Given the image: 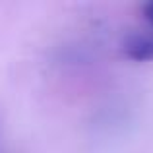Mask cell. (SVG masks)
Instances as JSON below:
<instances>
[{
    "mask_svg": "<svg viewBox=\"0 0 153 153\" xmlns=\"http://www.w3.org/2000/svg\"><path fill=\"white\" fill-rule=\"evenodd\" d=\"M124 54L130 60H153V35H136L124 43Z\"/></svg>",
    "mask_w": 153,
    "mask_h": 153,
    "instance_id": "cell-1",
    "label": "cell"
},
{
    "mask_svg": "<svg viewBox=\"0 0 153 153\" xmlns=\"http://www.w3.org/2000/svg\"><path fill=\"white\" fill-rule=\"evenodd\" d=\"M142 14H143V18H146V22L149 23V25H153V2H147L146 6L142 8Z\"/></svg>",
    "mask_w": 153,
    "mask_h": 153,
    "instance_id": "cell-2",
    "label": "cell"
}]
</instances>
